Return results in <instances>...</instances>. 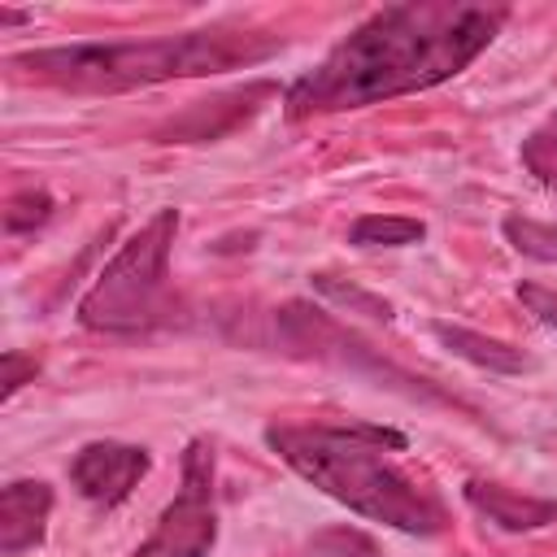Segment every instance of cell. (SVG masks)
I'll use <instances>...</instances> for the list:
<instances>
[{
	"label": "cell",
	"mask_w": 557,
	"mask_h": 557,
	"mask_svg": "<svg viewBox=\"0 0 557 557\" xmlns=\"http://www.w3.org/2000/svg\"><path fill=\"white\" fill-rule=\"evenodd\" d=\"M52 513V487L39 479H13L0 492V553L17 557L44 540Z\"/></svg>",
	"instance_id": "obj_10"
},
{
	"label": "cell",
	"mask_w": 557,
	"mask_h": 557,
	"mask_svg": "<svg viewBox=\"0 0 557 557\" xmlns=\"http://www.w3.org/2000/svg\"><path fill=\"white\" fill-rule=\"evenodd\" d=\"M500 4H453V0H405L370 13L352 26L309 74L287 91V117L344 113L409 91H426L461 74L505 26Z\"/></svg>",
	"instance_id": "obj_1"
},
{
	"label": "cell",
	"mask_w": 557,
	"mask_h": 557,
	"mask_svg": "<svg viewBox=\"0 0 557 557\" xmlns=\"http://www.w3.org/2000/svg\"><path fill=\"white\" fill-rule=\"evenodd\" d=\"M431 331H435V339H440L448 352H457L461 361H470V366H479V370H492V374H522V370L531 366L513 344H505V339H496V335H483V331H470V326H453V322H435Z\"/></svg>",
	"instance_id": "obj_11"
},
{
	"label": "cell",
	"mask_w": 557,
	"mask_h": 557,
	"mask_svg": "<svg viewBox=\"0 0 557 557\" xmlns=\"http://www.w3.org/2000/svg\"><path fill=\"white\" fill-rule=\"evenodd\" d=\"M218 540V509H213V444L191 440L183 453V487L165 505L152 535L131 557H209Z\"/></svg>",
	"instance_id": "obj_6"
},
{
	"label": "cell",
	"mask_w": 557,
	"mask_h": 557,
	"mask_svg": "<svg viewBox=\"0 0 557 557\" xmlns=\"http://www.w3.org/2000/svg\"><path fill=\"white\" fill-rule=\"evenodd\" d=\"M274 335H278V348L292 352V357H313V361H326V366L374 374V379H383V383H392V387H400L405 396H418V400H448L435 383L405 374L400 366L379 357L361 335H352L348 326H339L331 313H322L313 305H300V300L283 305L274 313Z\"/></svg>",
	"instance_id": "obj_5"
},
{
	"label": "cell",
	"mask_w": 557,
	"mask_h": 557,
	"mask_svg": "<svg viewBox=\"0 0 557 557\" xmlns=\"http://www.w3.org/2000/svg\"><path fill=\"white\" fill-rule=\"evenodd\" d=\"M522 165L544 183V187H557V113L522 139Z\"/></svg>",
	"instance_id": "obj_15"
},
{
	"label": "cell",
	"mask_w": 557,
	"mask_h": 557,
	"mask_svg": "<svg viewBox=\"0 0 557 557\" xmlns=\"http://www.w3.org/2000/svg\"><path fill=\"white\" fill-rule=\"evenodd\" d=\"M461 496H466V505L474 513H483L500 531H540V527L557 522V500L531 496V492H518V487H505L496 479H466Z\"/></svg>",
	"instance_id": "obj_9"
},
{
	"label": "cell",
	"mask_w": 557,
	"mask_h": 557,
	"mask_svg": "<svg viewBox=\"0 0 557 557\" xmlns=\"http://www.w3.org/2000/svg\"><path fill=\"white\" fill-rule=\"evenodd\" d=\"M178 209H157L96 274L78 300V322L100 335H144L170 318V248Z\"/></svg>",
	"instance_id": "obj_4"
},
{
	"label": "cell",
	"mask_w": 557,
	"mask_h": 557,
	"mask_svg": "<svg viewBox=\"0 0 557 557\" xmlns=\"http://www.w3.org/2000/svg\"><path fill=\"white\" fill-rule=\"evenodd\" d=\"M265 444L318 492L344 509L383 522L405 535H440L448 513L444 500L418 483L392 453H405L409 440L379 422H274Z\"/></svg>",
	"instance_id": "obj_2"
},
{
	"label": "cell",
	"mask_w": 557,
	"mask_h": 557,
	"mask_svg": "<svg viewBox=\"0 0 557 557\" xmlns=\"http://www.w3.org/2000/svg\"><path fill=\"white\" fill-rule=\"evenodd\" d=\"M500 231L513 244V252H522L531 261H544V265H557V226L553 222H535V218L509 213L500 222Z\"/></svg>",
	"instance_id": "obj_13"
},
{
	"label": "cell",
	"mask_w": 557,
	"mask_h": 557,
	"mask_svg": "<svg viewBox=\"0 0 557 557\" xmlns=\"http://www.w3.org/2000/svg\"><path fill=\"white\" fill-rule=\"evenodd\" d=\"M48 218H52V196L39 191V187H30V191H17V196L9 200V209H4V231H9V235H22V231L44 226Z\"/></svg>",
	"instance_id": "obj_16"
},
{
	"label": "cell",
	"mask_w": 557,
	"mask_h": 557,
	"mask_svg": "<svg viewBox=\"0 0 557 557\" xmlns=\"http://www.w3.org/2000/svg\"><path fill=\"white\" fill-rule=\"evenodd\" d=\"M148 466H152V457H148V448H139V444L91 440V444H83V448L74 453V461H70V483L78 487L83 500H91V505H100V509H113V505H122V500L139 487V479L148 474Z\"/></svg>",
	"instance_id": "obj_7"
},
{
	"label": "cell",
	"mask_w": 557,
	"mask_h": 557,
	"mask_svg": "<svg viewBox=\"0 0 557 557\" xmlns=\"http://www.w3.org/2000/svg\"><path fill=\"white\" fill-rule=\"evenodd\" d=\"M283 52L278 35L261 30H183V35H157V39H100V44H57L13 57V70L44 78L52 87L70 91H131L152 87L170 78H196L218 74L235 65H257Z\"/></svg>",
	"instance_id": "obj_3"
},
{
	"label": "cell",
	"mask_w": 557,
	"mask_h": 557,
	"mask_svg": "<svg viewBox=\"0 0 557 557\" xmlns=\"http://www.w3.org/2000/svg\"><path fill=\"white\" fill-rule=\"evenodd\" d=\"M274 96V83H248L239 91H226V96H213V100H200L191 104L183 117H174L157 139L161 144H191V139H222L226 131H235L239 122H248L261 100Z\"/></svg>",
	"instance_id": "obj_8"
},
{
	"label": "cell",
	"mask_w": 557,
	"mask_h": 557,
	"mask_svg": "<svg viewBox=\"0 0 557 557\" xmlns=\"http://www.w3.org/2000/svg\"><path fill=\"white\" fill-rule=\"evenodd\" d=\"M518 300L548 326V331H557V292L553 287H540V283H518Z\"/></svg>",
	"instance_id": "obj_18"
},
{
	"label": "cell",
	"mask_w": 557,
	"mask_h": 557,
	"mask_svg": "<svg viewBox=\"0 0 557 557\" xmlns=\"http://www.w3.org/2000/svg\"><path fill=\"white\" fill-rule=\"evenodd\" d=\"M35 370H39V366H35V357H26V352L9 348V352H4V392H0V396H4V400H13V396H17V387H26V383L35 379Z\"/></svg>",
	"instance_id": "obj_19"
},
{
	"label": "cell",
	"mask_w": 557,
	"mask_h": 557,
	"mask_svg": "<svg viewBox=\"0 0 557 557\" xmlns=\"http://www.w3.org/2000/svg\"><path fill=\"white\" fill-rule=\"evenodd\" d=\"M426 226L405 213H361L348 226V244L357 248H405V244H418Z\"/></svg>",
	"instance_id": "obj_12"
},
{
	"label": "cell",
	"mask_w": 557,
	"mask_h": 557,
	"mask_svg": "<svg viewBox=\"0 0 557 557\" xmlns=\"http://www.w3.org/2000/svg\"><path fill=\"white\" fill-rule=\"evenodd\" d=\"M309 557H379V548H374V540H370V535H361V531L331 527V531L313 535Z\"/></svg>",
	"instance_id": "obj_17"
},
{
	"label": "cell",
	"mask_w": 557,
	"mask_h": 557,
	"mask_svg": "<svg viewBox=\"0 0 557 557\" xmlns=\"http://www.w3.org/2000/svg\"><path fill=\"white\" fill-rule=\"evenodd\" d=\"M313 287H318L326 300L348 305L352 313H366V318H374V322H392V318H396L383 296H374V292H366V287H352V283H339L335 274H313Z\"/></svg>",
	"instance_id": "obj_14"
}]
</instances>
